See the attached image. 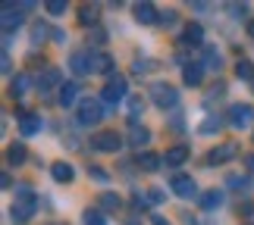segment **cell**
<instances>
[{"label": "cell", "instance_id": "1", "mask_svg": "<svg viewBox=\"0 0 254 225\" xmlns=\"http://www.w3.org/2000/svg\"><path fill=\"white\" fill-rule=\"evenodd\" d=\"M126 94H129V82H126V75H110L101 91V100L107 106H116L120 100H126Z\"/></svg>", "mask_w": 254, "mask_h": 225}, {"label": "cell", "instance_id": "2", "mask_svg": "<svg viewBox=\"0 0 254 225\" xmlns=\"http://www.w3.org/2000/svg\"><path fill=\"white\" fill-rule=\"evenodd\" d=\"M151 100L160 106V110H176L179 106V91L167 82H154L151 85Z\"/></svg>", "mask_w": 254, "mask_h": 225}, {"label": "cell", "instance_id": "3", "mask_svg": "<svg viewBox=\"0 0 254 225\" xmlns=\"http://www.w3.org/2000/svg\"><path fill=\"white\" fill-rule=\"evenodd\" d=\"M104 100H97V97H85V100L79 103V122L82 125H97L104 119Z\"/></svg>", "mask_w": 254, "mask_h": 225}, {"label": "cell", "instance_id": "4", "mask_svg": "<svg viewBox=\"0 0 254 225\" xmlns=\"http://www.w3.org/2000/svg\"><path fill=\"white\" fill-rule=\"evenodd\" d=\"M226 122H229L236 132L248 129V125L254 122V106H251V103H232V106H229V116H226Z\"/></svg>", "mask_w": 254, "mask_h": 225}, {"label": "cell", "instance_id": "5", "mask_svg": "<svg viewBox=\"0 0 254 225\" xmlns=\"http://www.w3.org/2000/svg\"><path fill=\"white\" fill-rule=\"evenodd\" d=\"M91 147L97 153H116V150L123 147V138L116 132H101V135H94V138H91Z\"/></svg>", "mask_w": 254, "mask_h": 225}, {"label": "cell", "instance_id": "6", "mask_svg": "<svg viewBox=\"0 0 254 225\" xmlns=\"http://www.w3.org/2000/svg\"><path fill=\"white\" fill-rule=\"evenodd\" d=\"M170 188H173L176 197H182V200H189V197H194V194H198V184H194L191 175H173Z\"/></svg>", "mask_w": 254, "mask_h": 225}, {"label": "cell", "instance_id": "7", "mask_svg": "<svg viewBox=\"0 0 254 225\" xmlns=\"http://www.w3.org/2000/svg\"><path fill=\"white\" fill-rule=\"evenodd\" d=\"M19 9L22 6H13V3H6L3 6V13H0V25H3V38H9L19 28V22H22V16H19Z\"/></svg>", "mask_w": 254, "mask_h": 225}, {"label": "cell", "instance_id": "8", "mask_svg": "<svg viewBox=\"0 0 254 225\" xmlns=\"http://www.w3.org/2000/svg\"><path fill=\"white\" fill-rule=\"evenodd\" d=\"M232 156H239V144H236V141H229V144H220V147H213V150L207 153V163H210V166H217V163H226V160H232Z\"/></svg>", "mask_w": 254, "mask_h": 225}, {"label": "cell", "instance_id": "9", "mask_svg": "<svg viewBox=\"0 0 254 225\" xmlns=\"http://www.w3.org/2000/svg\"><path fill=\"white\" fill-rule=\"evenodd\" d=\"M54 88H63V75L57 69H44V75L38 78V91L41 94H51Z\"/></svg>", "mask_w": 254, "mask_h": 225}, {"label": "cell", "instance_id": "10", "mask_svg": "<svg viewBox=\"0 0 254 225\" xmlns=\"http://www.w3.org/2000/svg\"><path fill=\"white\" fill-rule=\"evenodd\" d=\"M182 82L189 85V88H198L204 82V66L201 63H185L182 66Z\"/></svg>", "mask_w": 254, "mask_h": 225}, {"label": "cell", "instance_id": "11", "mask_svg": "<svg viewBox=\"0 0 254 225\" xmlns=\"http://www.w3.org/2000/svg\"><path fill=\"white\" fill-rule=\"evenodd\" d=\"M38 129H41V116H35V113H25V110H19V132L25 135H35Z\"/></svg>", "mask_w": 254, "mask_h": 225}, {"label": "cell", "instance_id": "12", "mask_svg": "<svg viewBox=\"0 0 254 225\" xmlns=\"http://www.w3.org/2000/svg\"><path fill=\"white\" fill-rule=\"evenodd\" d=\"M132 13H135V19H138L141 25H154V22L160 19V16H157V6H154V3H135Z\"/></svg>", "mask_w": 254, "mask_h": 225}, {"label": "cell", "instance_id": "13", "mask_svg": "<svg viewBox=\"0 0 254 225\" xmlns=\"http://www.w3.org/2000/svg\"><path fill=\"white\" fill-rule=\"evenodd\" d=\"M79 82H66L63 88H60V94H57V100H60V106L63 110H69V106L75 103V97H79Z\"/></svg>", "mask_w": 254, "mask_h": 225}, {"label": "cell", "instance_id": "14", "mask_svg": "<svg viewBox=\"0 0 254 225\" xmlns=\"http://www.w3.org/2000/svg\"><path fill=\"white\" fill-rule=\"evenodd\" d=\"M69 69H72L75 75H88V72H91V56H88L85 50H75V53L69 56Z\"/></svg>", "mask_w": 254, "mask_h": 225}, {"label": "cell", "instance_id": "15", "mask_svg": "<svg viewBox=\"0 0 254 225\" xmlns=\"http://www.w3.org/2000/svg\"><path fill=\"white\" fill-rule=\"evenodd\" d=\"M182 44H191V47L204 44V28L198 22H189V25L182 28Z\"/></svg>", "mask_w": 254, "mask_h": 225}, {"label": "cell", "instance_id": "16", "mask_svg": "<svg viewBox=\"0 0 254 225\" xmlns=\"http://www.w3.org/2000/svg\"><path fill=\"white\" fill-rule=\"evenodd\" d=\"M28 88H32V75L19 72V75H13V82H9V94H13V97H25Z\"/></svg>", "mask_w": 254, "mask_h": 225}, {"label": "cell", "instance_id": "17", "mask_svg": "<svg viewBox=\"0 0 254 225\" xmlns=\"http://www.w3.org/2000/svg\"><path fill=\"white\" fill-rule=\"evenodd\" d=\"M185 160H189V147H185V144H176V147H170L167 153H163V163L173 166V169H176V166H182Z\"/></svg>", "mask_w": 254, "mask_h": 225}, {"label": "cell", "instance_id": "18", "mask_svg": "<svg viewBox=\"0 0 254 225\" xmlns=\"http://www.w3.org/2000/svg\"><path fill=\"white\" fill-rule=\"evenodd\" d=\"M51 175H54V181H60V184H69L75 179V169L69 163H54L51 166Z\"/></svg>", "mask_w": 254, "mask_h": 225}, {"label": "cell", "instance_id": "19", "mask_svg": "<svg viewBox=\"0 0 254 225\" xmlns=\"http://www.w3.org/2000/svg\"><path fill=\"white\" fill-rule=\"evenodd\" d=\"M91 72L110 75V72H113V56H107V53H91Z\"/></svg>", "mask_w": 254, "mask_h": 225}, {"label": "cell", "instance_id": "20", "mask_svg": "<svg viewBox=\"0 0 254 225\" xmlns=\"http://www.w3.org/2000/svg\"><path fill=\"white\" fill-rule=\"evenodd\" d=\"M25 160H28L25 144H9V147H6V163H9V166H22Z\"/></svg>", "mask_w": 254, "mask_h": 225}, {"label": "cell", "instance_id": "21", "mask_svg": "<svg viewBox=\"0 0 254 225\" xmlns=\"http://www.w3.org/2000/svg\"><path fill=\"white\" fill-rule=\"evenodd\" d=\"M16 203H25V207H38V197H35L32 184H16Z\"/></svg>", "mask_w": 254, "mask_h": 225}, {"label": "cell", "instance_id": "22", "mask_svg": "<svg viewBox=\"0 0 254 225\" xmlns=\"http://www.w3.org/2000/svg\"><path fill=\"white\" fill-rule=\"evenodd\" d=\"M148 141H151V132L144 129V125H132V132H129V144H132V147H144Z\"/></svg>", "mask_w": 254, "mask_h": 225}, {"label": "cell", "instance_id": "23", "mask_svg": "<svg viewBox=\"0 0 254 225\" xmlns=\"http://www.w3.org/2000/svg\"><path fill=\"white\" fill-rule=\"evenodd\" d=\"M141 116H144V97H129V122L138 125Z\"/></svg>", "mask_w": 254, "mask_h": 225}, {"label": "cell", "instance_id": "24", "mask_svg": "<svg viewBox=\"0 0 254 225\" xmlns=\"http://www.w3.org/2000/svg\"><path fill=\"white\" fill-rule=\"evenodd\" d=\"M160 163H163V156H157V153H141L138 156V166H141L144 172H157Z\"/></svg>", "mask_w": 254, "mask_h": 225}, {"label": "cell", "instance_id": "25", "mask_svg": "<svg viewBox=\"0 0 254 225\" xmlns=\"http://www.w3.org/2000/svg\"><path fill=\"white\" fill-rule=\"evenodd\" d=\"M220 203H223V191H207V194L201 197V210L210 213V210H217Z\"/></svg>", "mask_w": 254, "mask_h": 225}, {"label": "cell", "instance_id": "26", "mask_svg": "<svg viewBox=\"0 0 254 225\" xmlns=\"http://www.w3.org/2000/svg\"><path fill=\"white\" fill-rule=\"evenodd\" d=\"M97 16H101V13H97V6H91V3H85V6L79 9V22H82V25H94Z\"/></svg>", "mask_w": 254, "mask_h": 225}, {"label": "cell", "instance_id": "27", "mask_svg": "<svg viewBox=\"0 0 254 225\" xmlns=\"http://www.w3.org/2000/svg\"><path fill=\"white\" fill-rule=\"evenodd\" d=\"M226 184H229L232 191L245 194V191H248V175H236V172H232V175H226Z\"/></svg>", "mask_w": 254, "mask_h": 225}, {"label": "cell", "instance_id": "28", "mask_svg": "<svg viewBox=\"0 0 254 225\" xmlns=\"http://www.w3.org/2000/svg\"><path fill=\"white\" fill-rule=\"evenodd\" d=\"M236 75L245 78V82H254V63L251 60H239L236 63Z\"/></svg>", "mask_w": 254, "mask_h": 225}, {"label": "cell", "instance_id": "29", "mask_svg": "<svg viewBox=\"0 0 254 225\" xmlns=\"http://www.w3.org/2000/svg\"><path fill=\"white\" fill-rule=\"evenodd\" d=\"M97 203H101L104 210H120V207H123V200L116 197V194H110V191H104L101 197H97Z\"/></svg>", "mask_w": 254, "mask_h": 225}, {"label": "cell", "instance_id": "30", "mask_svg": "<svg viewBox=\"0 0 254 225\" xmlns=\"http://www.w3.org/2000/svg\"><path fill=\"white\" fill-rule=\"evenodd\" d=\"M204 66H210V69H220V50L217 47H204Z\"/></svg>", "mask_w": 254, "mask_h": 225}, {"label": "cell", "instance_id": "31", "mask_svg": "<svg viewBox=\"0 0 254 225\" xmlns=\"http://www.w3.org/2000/svg\"><path fill=\"white\" fill-rule=\"evenodd\" d=\"M220 129H223V119H220V116H207V119L201 122V132L204 135H207V132H220Z\"/></svg>", "mask_w": 254, "mask_h": 225}, {"label": "cell", "instance_id": "32", "mask_svg": "<svg viewBox=\"0 0 254 225\" xmlns=\"http://www.w3.org/2000/svg\"><path fill=\"white\" fill-rule=\"evenodd\" d=\"M82 222H85V225H107V219H104L97 210H88L85 216H82Z\"/></svg>", "mask_w": 254, "mask_h": 225}, {"label": "cell", "instance_id": "33", "mask_svg": "<svg viewBox=\"0 0 254 225\" xmlns=\"http://www.w3.org/2000/svg\"><path fill=\"white\" fill-rule=\"evenodd\" d=\"M47 13H54V16H63L66 13V0H47Z\"/></svg>", "mask_w": 254, "mask_h": 225}, {"label": "cell", "instance_id": "34", "mask_svg": "<svg viewBox=\"0 0 254 225\" xmlns=\"http://www.w3.org/2000/svg\"><path fill=\"white\" fill-rule=\"evenodd\" d=\"M47 32H51V28H47L44 22H35V25H32V41H35V44H38V41H44V35H47Z\"/></svg>", "mask_w": 254, "mask_h": 225}, {"label": "cell", "instance_id": "35", "mask_svg": "<svg viewBox=\"0 0 254 225\" xmlns=\"http://www.w3.org/2000/svg\"><path fill=\"white\" fill-rule=\"evenodd\" d=\"M163 200H167V194H163L160 188H151V191H148V203H154V207H157V203H163Z\"/></svg>", "mask_w": 254, "mask_h": 225}, {"label": "cell", "instance_id": "36", "mask_svg": "<svg viewBox=\"0 0 254 225\" xmlns=\"http://www.w3.org/2000/svg\"><path fill=\"white\" fill-rule=\"evenodd\" d=\"M88 175H91V179H97V181H110V175H107L104 169H97V166H88Z\"/></svg>", "mask_w": 254, "mask_h": 225}, {"label": "cell", "instance_id": "37", "mask_svg": "<svg viewBox=\"0 0 254 225\" xmlns=\"http://www.w3.org/2000/svg\"><path fill=\"white\" fill-rule=\"evenodd\" d=\"M229 9H232V16H242V19L248 16V3H229Z\"/></svg>", "mask_w": 254, "mask_h": 225}, {"label": "cell", "instance_id": "38", "mask_svg": "<svg viewBox=\"0 0 254 225\" xmlns=\"http://www.w3.org/2000/svg\"><path fill=\"white\" fill-rule=\"evenodd\" d=\"M151 69H154L151 60H138V63H135V72H138V75H141V72H151Z\"/></svg>", "mask_w": 254, "mask_h": 225}, {"label": "cell", "instance_id": "39", "mask_svg": "<svg viewBox=\"0 0 254 225\" xmlns=\"http://www.w3.org/2000/svg\"><path fill=\"white\" fill-rule=\"evenodd\" d=\"M91 41L94 44H104L107 41V32H104V28H94V32H91Z\"/></svg>", "mask_w": 254, "mask_h": 225}, {"label": "cell", "instance_id": "40", "mask_svg": "<svg viewBox=\"0 0 254 225\" xmlns=\"http://www.w3.org/2000/svg\"><path fill=\"white\" fill-rule=\"evenodd\" d=\"M160 22H163V25H176V13H167V16H160Z\"/></svg>", "mask_w": 254, "mask_h": 225}, {"label": "cell", "instance_id": "41", "mask_svg": "<svg viewBox=\"0 0 254 225\" xmlns=\"http://www.w3.org/2000/svg\"><path fill=\"white\" fill-rule=\"evenodd\" d=\"M245 169H248V172H254V153H248V156H245Z\"/></svg>", "mask_w": 254, "mask_h": 225}, {"label": "cell", "instance_id": "42", "mask_svg": "<svg viewBox=\"0 0 254 225\" xmlns=\"http://www.w3.org/2000/svg\"><path fill=\"white\" fill-rule=\"evenodd\" d=\"M151 222H154V225H170V222L163 219V216H151Z\"/></svg>", "mask_w": 254, "mask_h": 225}, {"label": "cell", "instance_id": "43", "mask_svg": "<svg viewBox=\"0 0 254 225\" xmlns=\"http://www.w3.org/2000/svg\"><path fill=\"white\" fill-rule=\"evenodd\" d=\"M248 35H251V38H254V22H251V25H248Z\"/></svg>", "mask_w": 254, "mask_h": 225}]
</instances>
